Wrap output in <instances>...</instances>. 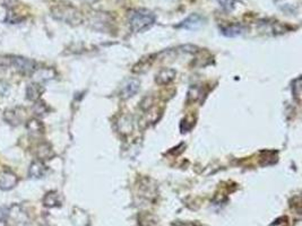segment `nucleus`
Wrapping results in <instances>:
<instances>
[{
	"label": "nucleus",
	"mask_w": 302,
	"mask_h": 226,
	"mask_svg": "<svg viewBox=\"0 0 302 226\" xmlns=\"http://www.w3.org/2000/svg\"><path fill=\"white\" fill-rule=\"evenodd\" d=\"M155 23V15L149 9H135L129 14V25L132 32L139 33L149 30Z\"/></svg>",
	"instance_id": "nucleus-1"
},
{
	"label": "nucleus",
	"mask_w": 302,
	"mask_h": 226,
	"mask_svg": "<svg viewBox=\"0 0 302 226\" xmlns=\"http://www.w3.org/2000/svg\"><path fill=\"white\" fill-rule=\"evenodd\" d=\"M9 90V85L6 82L0 81V95L5 96Z\"/></svg>",
	"instance_id": "nucleus-21"
},
{
	"label": "nucleus",
	"mask_w": 302,
	"mask_h": 226,
	"mask_svg": "<svg viewBox=\"0 0 302 226\" xmlns=\"http://www.w3.org/2000/svg\"><path fill=\"white\" fill-rule=\"evenodd\" d=\"M26 129L28 130L29 134L33 135V136H40V135H42L44 133L43 123L36 118L28 120L26 123Z\"/></svg>",
	"instance_id": "nucleus-13"
},
{
	"label": "nucleus",
	"mask_w": 302,
	"mask_h": 226,
	"mask_svg": "<svg viewBox=\"0 0 302 226\" xmlns=\"http://www.w3.org/2000/svg\"><path fill=\"white\" fill-rule=\"evenodd\" d=\"M22 108L16 109H10V110H6L5 114H3V119L7 123H9L10 126H18L21 125V122L23 121L24 116L22 114Z\"/></svg>",
	"instance_id": "nucleus-7"
},
{
	"label": "nucleus",
	"mask_w": 302,
	"mask_h": 226,
	"mask_svg": "<svg viewBox=\"0 0 302 226\" xmlns=\"http://www.w3.org/2000/svg\"><path fill=\"white\" fill-rule=\"evenodd\" d=\"M18 182V178L16 174H14L10 171H5L0 174V189L3 191L12 190L13 188L16 187Z\"/></svg>",
	"instance_id": "nucleus-5"
},
{
	"label": "nucleus",
	"mask_w": 302,
	"mask_h": 226,
	"mask_svg": "<svg viewBox=\"0 0 302 226\" xmlns=\"http://www.w3.org/2000/svg\"><path fill=\"white\" fill-rule=\"evenodd\" d=\"M219 1L221 3V6H222V8L227 10V12L233 9L234 0H219Z\"/></svg>",
	"instance_id": "nucleus-20"
},
{
	"label": "nucleus",
	"mask_w": 302,
	"mask_h": 226,
	"mask_svg": "<svg viewBox=\"0 0 302 226\" xmlns=\"http://www.w3.org/2000/svg\"><path fill=\"white\" fill-rule=\"evenodd\" d=\"M31 76L35 83L40 84L53 79L56 77V71L52 68H36Z\"/></svg>",
	"instance_id": "nucleus-6"
},
{
	"label": "nucleus",
	"mask_w": 302,
	"mask_h": 226,
	"mask_svg": "<svg viewBox=\"0 0 302 226\" xmlns=\"http://www.w3.org/2000/svg\"><path fill=\"white\" fill-rule=\"evenodd\" d=\"M47 173V166L42 161H34L28 169V177L31 179H41Z\"/></svg>",
	"instance_id": "nucleus-8"
},
{
	"label": "nucleus",
	"mask_w": 302,
	"mask_h": 226,
	"mask_svg": "<svg viewBox=\"0 0 302 226\" xmlns=\"http://www.w3.org/2000/svg\"><path fill=\"white\" fill-rule=\"evenodd\" d=\"M22 21H24V17L16 15V13H14V10H8V14H7V17H6V22H9L10 24H17V23H21Z\"/></svg>",
	"instance_id": "nucleus-17"
},
{
	"label": "nucleus",
	"mask_w": 302,
	"mask_h": 226,
	"mask_svg": "<svg viewBox=\"0 0 302 226\" xmlns=\"http://www.w3.org/2000/svg\"><path fill=\"white\" fill-rule=\"evenodd\" d=\"M35 154L38 156L40 161H46V159H50L53 156V151L51 146L48 143H41L36 147Z\"/></svg>",
	"instance_id": "nucleus-12"
},
{
	"label": "nucleus",
	"mask_w": 302,
	"mask_h": 226,
	"mask_svg": "<svg viewBox=\"0 0 302 226\" xmlns=\"http://www.w3.org/2000/svg\"><path fill=\"white\" fill-rule=\"evenodd\" d=\"M44 89L39 83H32L26 87V98L29 101H39Z\"/></svg>",
	"instance_id": "nucleus-11"
},
{
	"label": "nucleus",
	"mask_w": 302,
	"mask_h": 226,
	"mask_svg": "<svg viewBox=\"0 0 302 226\" xmlns=\"http://www.w3.org/2000/svg\"><path fill=\"white\" fill-rule=\"evenodd\" d=\"M82 1L85 2V3H88V5H93V3L100 1V0H82Z\"/></svg>",
	"instance_id": "nucleus-22"
},
{
	"label": "nucleus",
	"mask_w": 302,
	"mask_h": 226,
	"mask_svg": "<svg viewBox=\"0 0 302 226\" xmlns=\"http://www.w3.org/2000/svg\"><path fill=\"white\" fill-rule=\"evenodd\" d=\"M176 70H173V69L170 68H164L158 71L155 81L158 85H168L169 83H171L173 79L176 78Z\"/></svg>",
	"instance_id": "nucleus-9"
},
{
	"label": "nucleus",
	"mask_w": 302,
	"mask_h": 226,
	"mask_svg": "<svg viewBox=\"0 0 302 226\" xmlns=\"http://www.w3.org/2000/svg\"><path fill=\"white\" fill-rule=\"evenodd\" d=\"M222 34L227 36V38H235L242 34L244 32V27L240 24H230L226 25V27H222Z\"/></svg>",
	"instance_id": "nucleus-14"
},
{
	"label": "nucleus",
	"mask_w": 302,
	"mask_h": 226,
	"mask_svg": "<svg viewBox=\"0 0 302 226\" xmlns=\"http://www.w3.org/2000/svg\"><path fill=\"white\" fill-rule=\"evenodd\" d=\"M301 78L298 77L296 81L293 82V87H292V92L294 97L297 98L298 102H300V95H301Z\"/></svg>",
	"instance_id": "nucleus-18"
},
{
	"label": "nucleus",
	"mask_w": 302,
	"mask_h": 226,
	"mask_svg": "<svg viewBox=\"0 0 302 226\" xmlns=\"http://www.w3.org/2000/svg\"><path fill=\"white\" fill-rule=\"evenodd\" d=\"M205 23V18L201 16L200 14H191L186 20H183L181 23L176 25L178 28H185L188 31H196L201 28Z\"/></svg>",
	"instance_id": "nucleus-4"
},
{
	"label": "nucleus",
	"mask_w": 302,
	"mask_h": 226,
	"mask_svg": "<svg viewBox=\"0 0 302 226\" xmlns=\"http://www.w3.org/2000/svg\"><path fill=\"white\" fill-rule=\"evenodd\" d=\"M20 3V0H0V5L7 8V10H14Z\"/></svg>",
	"instance_id": "nucleus-19"
},
{
	"label": "nucleus",
	"mask_w": 302,
	"mask_h": 226,
	"mask_svg": "<svg viewBox=\"0 0 302 226\" xmlns=\"http://www.w3.org/2000/svg\"><path fill=\"white\" fill-rule=\"evenodd\" d=\"M10 67H14L21 74L32 75L36 69V63L28 58L10 56Z\"/></svg>",
	"instance_id": "nucleus-3"
},
{
	"label": "nucleus",
	"mask_w": 302,
	"mask_h": 226,
	"mask_svg": "<svg viewBox=\"0 0 302 226\" xmlns=\"http://www.w3.org/2000/svg\"><path fill=\"white\" fill-rule=\"evenodd\" d=\"M51 13H52V16L56 20L65 22V23L76 25L82 22L80 13L69 3H59V5L53 6Z\"/></svg>",
	"instance_id": "nucleus-2"
},
{
	"label": "nucleus",
	"mask_w": 302,
	"mask_h": 226,
	"mask_svg": "<svg viewBox=\"0 0 302 226\" xmlns=\"http://www.w3.org/2000/svg\"><path fill=\"white\" fill-rule=\"evenodd\" d=\"M139 90V82L136 81V79H130L126 84H125L123 90L120 92V96L125 98H129L131 96H134L136 93L138 92Z\"/></svg>",
	"instance_id": "nucleus-10"
},
{
	"label": "nucleus",
	"mask_w": 302,
	"mask_h": 226,
	"mask_svg": "<svg viewBox=\"0 0 302 226\" xmlns=\"http://www.w3.org/2000/svg\"><path fill=\"white\" fill-rule=\"evenodd\" d=\"M43 203H44V206H47V207H57V206H60V203H61L60 198H59V195L54 191H51L49 192V194H47L43 199Z\"/></svg>",
	"instance_id": "nucleus-15"
},
{
	"label": "nucleus",
	"mask_w": 302,
	"mask_h": 226,
	"mask_svg": "<svg viewBox=\"0 0 302 226\" xmlns=\"http://www.w3.org/2000/svg\"><path fill=\"white\" fill-rule=\"evenodd\" d=\"M32 111L36 116H44L48 113V111H49V108H48L47 103H44L43 101H35V103L32 108Z\"/></svg>",
	"instance_id": "nucleus-16"
}]
</instances>
